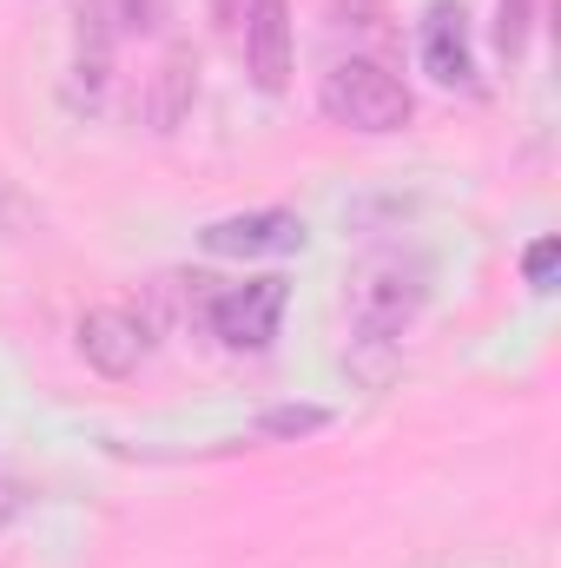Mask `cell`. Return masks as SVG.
Listing matches in <instances>:
<instances>
[{
	"instance_id": "cell-4",
	"label": "cell",
	"mask_w": 561,
	"mask_h": 568,
	"mask_svg": "<svg viewBox=\"0 0 561 568\" xmlns=\"http://www.w3.org/2000/svg\"><path fill=\"white\" fill-rule=\"evenodd\" d=\"M198 245L212 258H284V252H304V219L297 212H232V219H212L198 232Z\"/></svg>"
},
{
	"instance_id": "cell-3",
	"label": "cell",
	"mask_w": 561,
	"mask_h": 568,
	"mask_svg": "<svg viewBox=\"0 0 561 568\" xmlns=\"http://www.w3.org/2000/svg\"><path fill=\"white\" fill-rule=\"evenodd\" d=\"M284 278H252V284H225L212 304H205V324L225 351H265L278 337L284 317Z\"/></svg>"
},
{
	"instance_id": "cell-5",
	"label": "cell",
	"mask_w": 561,
	"mask_h": 568,
	"mask_svg": "<svg viewBox=\"0 0 561 568\" xmlns=\"http://www.w3.org/2000/svg\"><path fill=\"white\" fill-rule=\"evenodd\" d=\"M422 73L436 87H476V47H469V13L456 0H429L417 20Z\"/></svg>"
},
{
	"instance_id": "cell-9",
	"label": "cell",
	"mask_w": 561,
	"mask_h": 568,
	"mask_svg": "<svg viewBox=\"0 0 561 568\" xmlns=\"http://www.w3.org/2000/svg\"><path fill=\"white\" fill-rule=\"evenodd\" d=\"M159 20V0H100L93 7V27L106 33V40H120V33H145Z\"/></svg>"
},
{
	"instance_id": "cell-12",
	"label": "cell",
	"mask_w": 561,
	"mask_h": 568,
	"mask_svg": "<svg viewBox=\"0 0 561 568\" xmlns=\"http://www.w3.org/2000/svg\"><path fill=\"white\" fill-rule=\"evenodd\" d=\"M555 265H561V245H555V239H536V245L522 252V278L536 284V291H549V284H555Z\"/></svg>"
},
{
	"instance_id": "cell-1",
	"label": "cell",
	"mask_w": 561,
	"mask_h": 568,
	"mask_svg": "<svg viewBox=\"0 0 561 568\" xmlns=\"http://www.w3.org/2000/svg\"><path fill=\"white\" fill-rule=\"evenodd\" d=\"M422 311V278L410 265H370L364 278L350 284V344L364 351V377L370 384H384L390 377V364H397V344H404V331L417 324Z\"/></svg>"
},
{
	"instance_id": "cell-8",
	"label": "cell",
	"mask_w": 561,
	"mask_h": 568,
	"mask_svg": "<svg viewBox=\"0 0 561 568\" xmlns=\"http://www.w3.org/2000/svg\"><path fill=\"white\" fill-rule=\"evenodd\" d=\"M192 93H198V67H192L185 47H172V53L159 60V73H152V93H145V120H152V133H172V126L192 113Z\"/></svg>"
},
{
	"instance_id": "cell-13",
	"label": "cell",
	"mask_w": 561,
	"mask_h": 568,
	"mask_svg": "<svg viewBox=\"0 0 561 568\" xmlns=\"http://www.w3.org/2000/svg\"><path fill=\"white\" fill-rule=\"evenodd\" d=\"M258 7H265V0H212V27H218L225 40H245V27H252Z\"/></svg>"
},
{
	"instance_id": "cell-7",
	"label": "cell",
	"mask_w": 561,
	"mask_h": 568,
	"mask_svg": "<svg viewBox=\"0 0 561 568\" xmlns=\"http://www.w3.org/2000/svg\"><path fill=\"white\" fill-rule=\"evenodd\" d=\"M245 67L258 80V93H284L290 87V13L284 0H265L245 27Z\"/></svg>"
},
{
	"instance_id": "cell-2",
	"label": "cell",
	"mask_w": 561,
	"mask_h": 568,
	"mask_svg": "<svg viewBox=\"0 0 561 568\" xmlns=\"http://www.w3.org/2000/svg\"><path fill=\"white\" fill-rule=\"evenodd\" d=\"M317 106H324V120H330V126L364 133V140L404 133V126H410V113H417L410 87H404L384 60H337V67L324 73V87H317Z\"/></svg>"
},
{
	"instance_id": "cell-10",
	"label": "cell",
	"mask_w": 561,
	"mask_h": 568,
	"mask_svg": "<svg viewBox=\"0 0 561 568\" xmlns=\"http://www.w3.org/2000/svg\"><path fill=\"white\" fill-rule=\"evenodd\" d=\"M529 27H536V0H496V47L509 60L529 47Z\"/></svg>"
},
{
	"instance_id": "cell-6",
	"label": "cell",
	"mask_w": 561,
	"mask_h": 568,
	"mask_svg": "<svg viewBox=\"0 0 561 568\" xmlns=\"http://www.w3.org/2000/svg\"><path fill=\"white\" fill-rule=\"evenodd\" d=\"M152 351V331H145L140 311H120V304H100L80 317V357L100 371V377H133Z\"/></svg>"
},
{
	"instance_id": "cell-11",
	"label": "cell",
	"mask_w": 561,
	"mask_h": 568,
	"mask_svg": "<svg viewBox=\"0 0 561 568\" xmlns=\"http://www.w3.org/2000/svg\"><path fill=\"white\" fill-rule=\"evenodd\" d=\"M324 424H330V410H317V404H284V410H265V417H258V436H317Z\"/></svg>"
}]
</instances>
